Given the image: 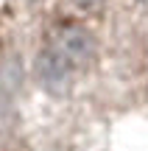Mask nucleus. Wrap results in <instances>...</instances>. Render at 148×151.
Segmentation results:
<instances>
[{"label": "nucleus", "mask_w": 148, "mask_h": 151, "mask_svg": "<svg viewBox=\"0 0 148 151\" xmlns=\"http://www.w3.org/2000/svg\"><path fill=\"white\" fill-rule=\"evenodd\" d=\"M134 3H148V0H134Z\"/></svg>", "instance_id": "nucleus-4"}, {"label": "nucleus", "mask_w": 148, "mask_h": 151, "mask_svg": "<svg viewBox=\"0 0 148 151\" xmlns=\"http://www.w3.org/2000/svg\"><path fill=\"white\" fill-rule=\"evenodd\" d=\"M34 73H36L39 87L45 92H50V95H67L73 90V84H76V73L67 65H61L53 53H48L45 48L39 50L36 62H34Z\"/></svg>", "instance_id": "nucleus-2"}, {"label": "nucleus", "mask_w": 148, "mask_h": 151, "mask_svg": "<svg viewBox=\"0 0 148 151\" xmlns=\"http://www.w3.org/2000/svg\"><path fill=\"white\" fill-rule=\"evenodd\" d=\"M48 53H53L61 65H67L73 73H84L95 59V37L89 28H84L76 20H61L48 31L42 45Z\"/></svg>", "instance_id": "nucleus-1"}, {"label": "nucleus", "mask_w": 148, "mask_h": 151, "mask_svg": "<svg viewBox=\"0 0 148 151\" xmlns=\"http://www.w3.org/2000/svg\"><path fill=\"white\" fill-rule=\"evenodd\" d=\"M106 3L109 0H73V6L78 11H84V14H98V11H104Z\"/></svg>", "instance_id": "nucleus-3"}]
</instances>
